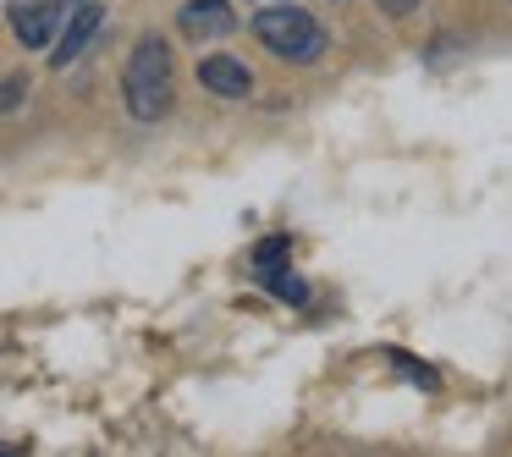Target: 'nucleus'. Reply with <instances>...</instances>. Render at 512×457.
I'll list each match as a JSON object with an SVG mask.
<instances>
[{"instance_id":"obj_8","label":"nucleus","mask_w":512,"mask_h":457,"mask_svg":"<svg viewBox=\"0 0 512 457\" xmlns=\"http://www.w3.org/2000/svg\"><path fill=\"white\" fill-rule=\"evenodd\" d=\"M23 94H28V78H6V83H0V111H17Z\"/></svg>"},{"instance_id":"obj_2","label":"nucleus","mask_w":512,"mask_h":457,"mask_svg":"<svg viewBox=\"0 0 512 457\" xmlns=\"http://www.w3.org/2000/svg\"><path fill=\"white\" fill-rule=\"evenodd\" d=\"M254 34L265 50H276L281 61H298V67L325 56V28L309 12H298V6H270V12H259Z\"/></svg>"},{"instance_id":"obj_11","label":"nucleus","mask_w":512,"mask_h":457,"mask_svg":"<svg viewBox=\"0 0 512 457\" xmlns=\"http://www.w3.org/2000/svg\"><path fill=\"white\" fill-rule=\"evenodd\" d=\"M265 6H276V0H265Z\"/></svg>"},{"instance_id":"obj_6","label":"nucleus","mask_w":512,"mask_h":457,"mask_svg":"<svg viewBox=\"0 0 512 457\" xmlns=\"http://www.w3.org/2000/svg\"><path fill=\"white\" fill-rule=\"evenodd\" d=\"M100 23H105L100 6H78V12H72V23L61 28V39H56V50H50V61H56V67H72V61L89 50V39L100 34Z\"/></svg>"},{"instance_id":"obj_1","label":"nucleus","mask_w":512,"mask_h":457,"mask_svg":"<svg viewBox=\"0 0 512 457\" xmlns=\"http://www.w3.org/2000/svg\"><path fill=\"white\" fill-rule=\"evenodd\" d=\"M122 94H127V111L138 116V122H160V116L171 111V50L166 39H138L133 61H127L122 72Z\"/></svg>"},{"instance_id":"obj_3","label":"nucleus","mask_w":512,"mask_h":457,"mask_svg":"<svg viewBox=\"0 0 512 457\" xmlns=\"http://www.w3.org/2000/svg\"><path fill=\"white\" fill-rule=\"evenodd\" d=\"M177 28L188 39H226L237 28V17H232L226 0H188V6L177 12Z\"/></svg>"},{"instance_id":"obj_10","label":"nucleus","mask_w":512,"mask_h":457,"mask_svg":"<svg viewBox=\"0 0 512 457\" xmlns=\"http://www.w3.org/2000/svg\"><path fill=\"white\" fill-rule=\"evenodd\" d=\"M61 6H78V0H61Z\"/></svg>"},{"instance_id":"obj_4","label":"nucleus","mask_w":512,"mask_h":457,"mask_svg":"<svg viewBox=\"0 0 512 457\" xmlns=\"http://www.w3.org/2000/svg\"><path fill=\"white\" fill-rule=\"evenodd\" d=\"M56 23H61V0H23V6H12V28L28 50H45Z\"/></svg>"},{"instance_id":"obj_5","label":"nucleus","mask_w":512,"mask_h":457,"mask_svg":"<svg viewBox=\"0 0 512 457\" xmlns=\"http://www.w3.org/2000/svg\"><path fill=\"white\" fill-rule=\"evenodd\" d=\"M199 83L210 94H221V100H248V94H254L248 67H243V61H232V56H204L199 61Z\"/></svg>"},{"instance_id":"obj_9","label":"nucleus","mask_w":512,"mask_h":457,"mask_svg":"<svg viewBox=\"0 0 512 457\" xmlns=\"http://www.w3.org/2000/svg\"><path fill=\"white\" fill-rule=\"evenodd\" d=\"M380 6H386V12H391V17H408V12H413V6H419V0H380Z\"/></svg>"},{"instance_id":"obj_7","label":"nucleus","mask_w":512,"mask_h":457,"mask_svg":"<svg viewBox=\"0 0 512 457\" xmlns=\"http://www.w3.org/2000/svg\"><path fill=\"white\" fill-rule=\"evenodd\" d=\"M259 276H265V287L276 292V298H287V303H303V298H309L303 276H298V270H287V265H259Z\"/></svg>"}]
</instances>
